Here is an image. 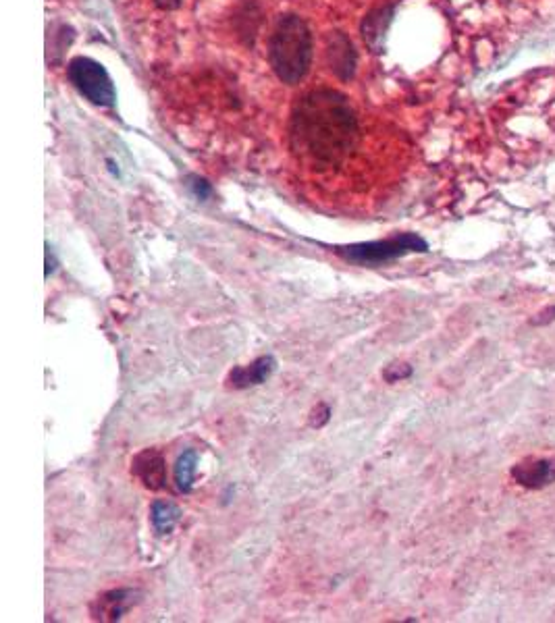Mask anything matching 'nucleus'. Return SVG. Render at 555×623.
Returning a JSON list of instances; mask_svg holds the SVG:
<instances>
[{"label": "nucleus", "instance_id": "obj_1", "mask_svg": "<svg viewBox=\"0 0 555 623\" xmlns=\"http://www.w3.org/2000/svg\"><path fill=\"white\" fill-rule=\"evenodd\" d=\"M289 150L312 171L343 167L360 140L358 117L337 90L316 88L300 96L289 115Z\"/></svg>", "mask_w": 555, "mask_h": 623}, {"label": "nucleus", "instance_id": "obj_2", "mask_svg": "<svg viewBox=\"0 0 555 623\" xmlns=\"http://www.w3.org/2000/svg\"><path fill=\"white\" fill-rule=\"evenodd\" d=\"M312 32L308 23L296 15H281L269 38V63L285 86H298L312 67Z\"/></svg>", "mask_w": 555, "mask_h": 623}, {"label": "nucleus", "instance_id": "obj_3", "mask_svg": "<svg viewBox=\"0 0 555 623\" xmlns=\"http://www.w3.org/2000/svg\"><path fill=\"white\" fill-rule=\"evenodd\" d=\"M67 79L90 104L100 108H113L117 104V90L113 77L102 63L90 57H73L67 63Z\"/></svg>", "mask_w": 555, "mask_h": 623}, {"label": "nucleus", "instance_id": "obj_4", "mask_svg": "<svg viewBox=\"0 0 555 623\" xmlns=\"http://www.w3.org/2000/svg\"><path fill=\"white\" fill-rule=\"evenodd\" d=\"M427 254L429 243L416 233H402L381 241L356 243V246L337 248V254L354 264H383L404 258L408 254Z\"/></svg>", "mask_w": 555, "mask_h": 623}, {"label": "nucleus", "instance_id": "obj_5", "mask_svg": "<svg viewBox=\"0 0 555 623\" xmlns=\"http://www.w3.org/2000/svg\"><path fill=\"white\" fill-rule=\"evenodd\" d=\"M325 57L329 71L339 79V81H352L358 71V50L352 42V38L341 32L333 30L327 34L325 40Z\"/></svg>", "mask_w": 555, "mask_h": 623}, {"label": "nucleus", "instance_id": "obj_6", "mask_svg": "<svg viewBox=\"0 0 555 623\" xmlns=\"http://www.w3.org/2000/svg\"><path fill=\"white\" fill-rule=\"evenodd\" d=\"M398 3H387L370 9L360 21V36L366 48L373 54H383L387 46V36L393 25L395 13H398Z\"/></svg>", "mask_w": 555, "mask_h": 623}, {"label": "nucleus", "instance_id": "obj_7", "mask_svg": "<svg viewBox=\"0 0 555 623\" xmlns=\"http://www.w3.org/2000/svg\"><path fill=\"white\" fill-rule=\"evenodd\" d=\"M512 478L524 486V489H545L551 482H555V457H531L512 468Z\"/></svg>", "mask_w": 555, "mask_h": 623}, {"label": "nucleus", "instance_id": "obj_8", "mask_svg": "<svg viewBox=\"0 0 555 623\" xmlns=\"http://www.w3.org/2000/svg\"><path fill=\"white\" fill-rule=\"evenodd\" d=\"M134 472L150 491H161L167 482V462L161 451L146 449L134 459Z\"/></svg>", "mask_w": 555, "mask_h": 623}, {"label": "nucleus", "instance_id": "obj_9", "mask_svg": "<svg viewBox=\"0 0 555 623\" xmlns=\"http://www.w3.org/2000/svg\"><path fill=\"white\" fill-rule=\"evenodd\" d=\"M262 19H264L262 7L258 3H254V0H246L244 5L235 9L233 19H231L235 38L240 40L244 46L252 48L256 38H258L260 27H262Z\"/></svg>", "mask_w": 555, "mask_h": 623}, {"label": "nucleus", "instance_id": "obj_10", "mask_svg": "<svg viewBox=\"0 0 555 623\" xmlns=\"http://www.w3.org/2000/svg\"><path fill=\"white\" fill-rule=\"evenodd\" d=\"M136 597H138V592L131 590V588H117V590L102 594L100 601H98L96 617L102 621H117L131 607H134Z\"/></svg>", "mask_w": 555, "mask_h": 623}, {"label": "nucleus", "instance_id": "obj_11", "mask_svg": "<svg viewBox=\"0 0 555 623\" xmlns=\"http://www.w3.org/2000/svg\"><path fill=\"white\" fill-rule=\"evenodd\" d=\"M273 370H275V358L262 356L254 364H250L246 368H237L235 372H231L229 381L235 389H246V387L262 385L273 374Z\"/></svg>", "mask_w": 555, "mask_h": 623}, {"label": "nucleus", "instance_id": "obj_12", "mask_svg": "<svg viewBox=\"0 0 555 623\" xmlns=\"http://www.w3.org/2000/svg\"><path fill=\"white\" fill-rule=\"evenodd\" d=\"M152 526H154V530L161 534V536H165V534H169L173 528H175V524L179 522V518H181V511H179V507L177 505H173V503H169V501H156L154 505H152Z\"/></svg>", "mask_w": 555, "mask_h": 623}, {"label": "nucleus", "instance_id": "obj_13", "mask_svg": "<svg viewBox=\"0 0 555 623\" xmlns=\"http://www.w3.org/2000/svg\"><path fill=\"white\" fill-rule=\"evenodd\" d=\"M75 38V32L73 27L67 25V23H52L48 27V42H46V48H48V61L55 63V54H63L71 42Z\"/></svg>", "mask_w": 555, "mask_h": 623}, {"label": "nucleus", "instance_id": "obj_14", "mask_svg": "<svg viewBox=\"0 0 555 623\" xmlns=\"http://www.w3.org/2000/svg\"><path fill=\"white\" fill-rule=\"evenodd\" d=\"M196 466H198V453L194 449H188L179 455L177 466H175V482H177L179 491L183 493L192 491Z\"/></svg>", "mask_w": 555, "mask_h": 623}, {"label": "nucleus", "instance_id": "obj_15", "mask_svg": "<svg viewBox=\"0 0 555 623\" xmlns=\"http://www.w3.org/2000/svg\"><path fill=\"white\" fill-rule=\"evenodd\" d=\"M188 187H190V192L194 194L196 200L204 202L208 198H213V185H210L206 179H202L198 175H190L188 177Z\"/></svg>", "mask_w": 555, "mask_h": 623}, {"label": "nucleus", "instance_id": "obj_16", "mask_svg": "<svg viewBox=\"0 0 555 623\" xmlns=\"http://www.w3.org/2000/svg\"><path fill=\"white\" fill-rule=\"evenodd\" d=\"M412 374V366L408 364H391L387 370H385V381L389 383H398V381H404V378H408Z\"/></svg>", "mask_w": 555, "mask_h": 623}, {"label": "nucleus", "instance_id": "obj_17", "mask_svg": "<svg viewBox=\"0 0 555 623\" xmlns=\"http://www.w3.org/2000/svg\"><path fill=\"white\" fill-rule=\"evenodd\" d=\"M152 3L161 11H177L183 5V0H152Z\"/></svg>", "mask_w": 555, "mask_h": 623}]
</instances>
